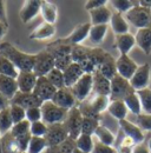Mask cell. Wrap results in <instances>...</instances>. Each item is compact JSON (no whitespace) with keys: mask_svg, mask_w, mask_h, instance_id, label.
<instances>
[{"mask_svg":"<svg viewBox=\"0 0 151 153\" xmlns=\"http://www.w3.org/2000/svg\"><path fill=\"white\" fill-rule=\"evenodd\" d=\"M75 153H84V152H80V151H79V150H76V151H75Z\"/></svg>","mask_w":151,"mask_h":153,"instance_id":"obj_61","label":"cell"},{"mask_svg":"<svg viewBox=\"0 0 151 153\" xmlns=\"http://www.w3.org/2000/svg\"><path fill=\"white\" fill-rule=\"evenodd\" d=\"M151 80V67L149 64H142L138 65L137 71L135 72V74L129 80L131 84L132 88L137 92L141 90H145L149 88Z\"/></svg>","mask_w":151,"mask_h":153,"instance_id":"obj_10","label":"cell"},{"mask_svg":"<svg viewBox=\"0 0 151 153\" xmlns=\"http://www.w3.org/2000/svg\"><path fill=\"white\" fill-rule=\"evenodd\" d=\"M93 135L97 138V141H99L102 144H105V145L113 146L114 143H116L114 134L111 132L110 128H108L106 126H103V125H99L97 127V130H96Z\"/></svg>","mask_w":151,"mask_h":153,"instance_id":"obj_32","label":"cell"},{"mask_svg":"<svg viewBox=\"0 0 151 153\" xmlns=\"http://www.w3.org/2000/svg\"><path fill=\"white\" fill-rule=\"evenodd\" d=\"M110 27L112 28L116 36L129 33V22L126 21L124 14L118 13L116 11L112 12V17L110 20Z\"/></svg>","mask_w":151,"mask_h":153,"instance_id":"obj_30","label":"cell"},{"mask_svg":"<svg viewBox=\"0 0 151 153\" xmlns=\"http://www.w3.org/2000/svg\"><path fill=\"white\" fill-rule=\"evenodd\" d=\"M26 120H28L31 124L43 120V113L40 107H33L26 110Z\"/></svg>","mask_w":151,"mask_h":153,"instance_id":"obj_49","label":"cell"},{"mask_svg":"<svg viewBox=\"0 0 151 153\" xmlns=\"http://www.w3.org/2000/svg\"><path fill=\"white\" fill-rule=\"evenodd\" d=\"M0 153H4V152H2V146H1V141H0Z\"/></svg>","mask_w":151,"mask_h":153,"instance_id":"obj_60","label":"cell"},{"mask_svg":"<svg viewBox=\"0 0 151 153\" xmlns=\"http://www.w3.org/2000/svg\"><path fill=\"white\" fill-rule=\"evenodd\" d=\"M0 74L2 76H12V78H16L19 74V70L4 56L0 54Z\"/></svg>","mask_w":151,"mask_h":153,"instance_id":"obj_36","label":"cell"},{"mask_svg":"<svg viewBox=\"0 0 151 153\" xmlns=\"http://www.w3.org/2000/svg\"><path fill=\"white\" fill-rule=\"evenodd\" d=\"M11 104H16V105L21 106L25 110H28V108H33V107H40L43 105V101L33 92H31V93L18 92L14 96V98L11 100Z\"/></svg>","mask_w":151,"mask_h":153,"instance_id":"obj_17","label":"cell"},{"mask_svg":"<svg viewBox=\"0 0 151 153\" xmlns=\"http://www.w3.org/2000/svg\"><path fill=\"white\" fill-rule=\"evenodd\" d=\"M124 17L126 21L137 30L151 27V10L141 6L139 1L126 14H124Z\"/></svg>","mask_w":151,"mask_h":153,"instance_id":"obj_4","label":"cell"},{"mask_svg":"<svg viewBox=\"0 0 151 153\" xmlns=\"http://www.w3.org/2000/svg\"><path fill=\"white\" fill-rule=\"evenodd\" d=\"M110 104V98L106 96H99V94H91V97L78 104V107L81 112L83 117L99 119L100 114L105 111H108Z\"/></svg>","mask_w":151,"mask_h":153,"instance_id":"obj_3","label":"cell"},{"mask_svg":"<svg viewBox=\"0 0 151 153\" xmlns=\"http://www.w3.org/2000/svg\"><path fill=\"white\" fill-rule=\"evenodd\" d=\"M0 54L7 58L18 68L19 72L33 71L36 56L20 51L11 42L4 41L0 44Z\"/></svg>","mask_w":151,"mask_h":153,"instance_id":"obj_2","label":"cell"},{"mask_svg":"<svg viewBox=\"0 0 151 153\" xmlns=\"http://www.w3.org/2000/svg\"><path fill=\"white\" fill-rule=\"evenodd\" d=\"M109 4L116 10V12L122 13V14H126L132 7H135L138 4V1H131V0H112Z\"/></svg>","mask_w":151,"mask_h":153,"instance_id":"obj_41","label":"cell"},{"mask_svg":"<svg viewBox=\"0 0 151 153\" xmlns=\"http://www.w3.org/2000/svg\"><path fill=\"white\" fill-rule=\"evenodd\" d=\"M44 153H49V152H47V150H46V151H45V152H44Z\"/></svg>","mask_w":151,"mask_h":153,"instance_id":"obj_62","label":"cell"},{"mask_svg":"<svg viewBox=\"0 0 151 153\" xmlns=\"http://www.w3.org/2000/svg\"><path fill=\"white\" fill-rule=\"evenodd\" d=\"M96 72L100 73L108 79H112L114 76H117V70H116V59H113L111 54L106 53L100 64L98 65Z\"/></svg>","mask_w":151,"mask_h":153,"instance_id":"obj_24","label":"cell"},{"mask_svg":"<svg viewBox=\"0 0 151 153\" xmlns=\"http://www.w3.org/2000/svg\"><path fill=\"white\" fill-rule=\"evenodd\" d=\"M138 65L135 62V60L129 57V54L126 56H119L116 59V70H117V74L128 80H130L132 76L135 74V72L137 71Z\"/></svg>","mask_w":151,"mask_h":153,"instance_id":"obj_12","label":"cell"},{"mask_svg":"<svg viewBox=\"0 0 151 153\" xmlns=\"http://www.w3.org/2000/svg\"><path fill=\"white\" fill-rule=\"evenodd\" d=\"M108 4H109V1H106V0H89L85 2V10L87 12H90V11L99 8L102 6H106Z\"/></svg>","mask_w":151,"mask_h":153,"instance_id":"obj_52","label":"cell"},{"mask_svg":"<svg viewBox=\"0 0 151 153\" xmlns=\"http://www.w3.org/2000/svg\"><path fill=\"white\" fill-rule=\"evenodd\" d=\"M137 125L142 131L151 132V114L141 113L139 115H137Z\"/></svg>","mask_w":151,"mask_h":153,"instance_id":"obj_48","label":"cell"},{"mask_svg":"<svg viewBox=\"0 0 151 153\" xmlns=\"http://www.w3.org/2000/svg\"><path fill=\"white\" fill-rule=\"evenodd\" d=\"M46 78L49 79V81L56 87L57 90H60V88H64L65 87V79H64V73L63 71L58 70V68H53Z\"/></svg>","mask_w":151,"mask_h":153,"instance_id":"obj_42","label":"cell"},{"mask_svg":"<svg viewBox=\"0 0 151 153\" xmlns=\"http://www.w3.org/2000/svg\"><path fill=\"white\" fill-rule=\"evenodd\" d=\"M106 112L111 115L113 119L119 121V120L126 119L129 110H128V107L123 100H114V101H110Z\"/></svg>","mask_w":151,"mask_h":153,"instance_id":"obj_31","label":"cell"},{"mask_svg":"<svg viewBox=\"0 0 151 153\" xmlns=\"http://www.w3.org/2000/svg\"><path fill=\"white\" fill-rule=\"evenodd\" d=\"M0 139H1V132H0Z\"/></svg>","mask_w":151,"mask_h":153,"instance_id":"obj_63","label":"cell"},{"mask_svg":"<svg viewBox=\"0 0 151 153\" xmlns=\"http://www.w3.org/2000/svg\"><path fill=\"white\" fill-rule=\"evenodd\" d=\"M136 92L132 88L131 84L128 79L120 76H114L111 79V92H110V101L114 100H124L129 94Z\"/></svg>","mask_w":151,"mask_h":153,"instance_id":"obj_6","label":"cell"},{"mask_svg":"<svg viewBox=\"0 0 151 153\" xmlns=\"http://www.w3.org/2000/svg\"><path fill=\"white\" fill-rule=\"evenodd\" d=\"M136 45V38L131 33L118 34L114 39V47L118 50L119 56H126Z\"/></svg>","mask_w":151,"mask_h":153,"instance_id":"obj_21","label":"cell"},{"mask_svg":"<svg viewBox=\"0 0 151 153\" xmlns=\"http://www.w3.org/2000/svg\"><path fill=\"white\" fill-rule=\"evenodd\" d=\"M34 59L33 73L39 76H46L56 66H55V57L46 50L38 52Z\"/></svg>","mask_w":151,"mask_h":153,"instance_id":"obj_7","label":"cell"},{"mask_svg":"<svg viewBox=\"0 0 151 153\" xmlns=\"http://www.w3.org/2000/svg\"><path fill=\"white\" fill-rule=\"evenodd\" d=\"M11 105V101L0 92V111H4L6 108H8Z\"/></svg>","mask_w":151,"mask_h":153,"instance_id":"obj_56","label":"cell"},{"mask_svg":"<svg viewBox=\"0 0 151 153\" xmlns=\"http://www.w3.org/2000/svg\"><path fill=\"white\" fill-rule=\"evenodd\" d=\"M108 30H109V25H92L89 33V39L91 44L93 45L102 44L108 33Z\"/></svg>","mask_w":151,"mask_h":153,"instance_id":"obj_33","label":"cell"},{"mask_svg":"<svg viewBox=\"0 0 151 153\" xmlns=\"http://www.w3.org/2000/svg\"><path fill=\"white\" fill-rule=\"evenodd\" d=\"M52 101L56 105H58L59 107H61L64 110H67V111H70L71 108H73L75 106L78 105L77 99L73 96L71 88H67V87L57 90V92L52 98Z\"/></svg>","mask_w":151,"mask_h":153,"instance_id":"obj_13","label":"cell"},{"mask_svg":"<svg viewBox=\"0 0 151 153\" xmlns=\"http://www.w3.org/2000/svg\"><path fill=\"white\" fill-rule=\"evenodd\" d=\"M13 125L14 124H13V120L11 118L10 108H6L4 111H0V132H1V135L11 132Z\"/></svg>","mask_w":151,"mask_h":153,"instance_id":"obj_40","label":"cell"},{"mask_svg":"<svg viewBox=\"0 0 151 153\" xmlns=\"http://www.w3.org/2000/svg\"><path fill=\"white\" fill-rule=\"evenodd\" d=\"M118 126H119L120 131L123 132V134L133 139L136 141V144L144 143L145 135H144L143 131L139 128V126L137 124H133L131 121L124 119V120H119L118 121Z\"/></svg>","mask_w":151,"mask_h":153,"instance_id":"obj_16","label":"cell"},{"mask_svg":"<svg viewBox=\"0 0 151 153\" xmlns=\"http://www.w3.org/2000/svg\"><path fill=\"white\" fill-rule=\"evenodd\" d=\"M91 22H85V24H80L78 26H76L75 30L71 32V34L67 38H64L69 44H71L72 46L80 45L86 38H89V33H90V28H91Z\"/></svg>","mask_w":151,"mask_h":153,"instance_id":"obj_19","label":"cell"},{"mask_svg":"<svg viewBox=\"0 0 151 153\" xmlns=\"http://www.w3.org/2000/svg\"><path fill=\"white\" fill-rule=\"evenodd\" d=\"M108 52L99 47H86L83 45H77L72 48V60L77 62L84 73L92 74L96 72L98 65L103 60Z\"/></svg>","mask_w":151,"mask_h":153,"instance_id":"obj_1","label":"cell"},{"mask_svg":"<svg viewBox=\"0 0 151 153\" xmlns=\"http://www.w3.org/2000/svg\"><path fill=\"white\" fill-rule=\"evenodd\" d=\"M93 76V91L92 94H99V96L110 97L111 92V80L102 76L98 72L92 73Z\"/></svg>","mask_w":151,"mask_h":153,"instance_id":"obj_23","label":"cell"},{"mask_svg":"<svg viewBox=\"0 0 151 153\" xmlns=\"http://www.w3.org/2000/svg\"><path fill=\"white\" fill-rule=\"evenodd\" d=\"M81 123H83V114L77 105L67 112L66 119L63 123L71 139L76 140L81 134Z\"/></svg>","mask_w":151,"mask_h":153,"instance_id":"obj_8","label":"cell"},{"mask_svg":"<svg viewBox=\"0 0 151 153\" xmlns=\"http://www.w3.org/2000/svg\"><path fill=\"white\" fill-rule=\"evenodd\" d=\"M77 150L76 147V140L69 138L65 141H63L61 144L53 146V147H49L47 152L49 153H75Z\"/></svg>","mask_w":151,"mask_h":153,"instance_id":"obj_38","label":"cell"},{"mask_svg":"<svg viewBox=\"0 0 151 153\" xmlns=\"http://www.w3.org/2000/svg\"><path fill=\"white\" fill-rule=\"evenodd\" d=\"M56 34L55 25H50L47 22H41L30 33L28 38L32 40H46L52 38Z\"/></svg>","mask_w":151,"mask_h":153,"instance_id":"obj_27","label":"cell"},{"mask_svg":"<svg viewBox=\"0 0 151 153\" xmlns=\"http://www.w3.org/2000/svg\"><path fill=\"white\" fill-rule=\"evenodd\" d=\"M136 93L141 100L142 110L144 111V113L151 114V88L141 90V91H137Z\"/></svg>","mask_w":151,"mask_h":153,"instance_id":"obj_44","label":"cell"},{"mask_svg":"<svg viewBox=\"0 0 151 153\" xmlns=\"http://www.w3.org/2000/svg\"><path fill=\"white\" fill-rule=\"evenodd\" d=\"M47 149L49 146L44 137H32L27 149V153H44Z\"/></svg>","mask_w":151,"mask_h":153,"instance_id":"obj_39","label":"cell"},{"mask_svg":"<svg viewBox=\"0 0 151 153\" xmlns=\"http://www.w3.org/2000/svg\"><path fill=\"white\" fill-rule=\"evenodd\" d=\"M43 113V121L46 125H55V124H63L66 119L67 110H64L56 105L52 100L44 101L40 106Z\"/></svg>","mask_w":151,"mask_h":153,"instance_id":"obj_5","label":"cell"},{"mask_svg":"<svg viewBox=\"0 0 151 153\" xmlns=\"http://www.w3.org/2000/svg\"><path fill=\"white\" fill-rule=\"evenodd\" d=\"M122 133H123V132H122ZM136 145H137L136 141H135L133 139H131L130 137H126V135H123V138L119 140V144H118V146L124 147V149H129V150H132Z\"/></svg>","mask_w":151,"mask_h":153,"instance_id":"obj_53","label":"cell"},{"mask_svg":"<svg viewBox=\"0 0 151 153\" xmlns=\"http://www.w3.org/2000/svg\"><path fill=\"white\" fill-rule=\"evenodd\" d=\"M136 45L147 54H151V27L149 28H142L137 30V33L135 34Z\"/></svg>","mask_w":151,"mask_h":153,"instance_id":"obj_28","label":"cell"},{"mask_svg":"<svg viewBox=\"0 0 151 153\" xmlns=\"http://www.w3.org/2000/svg\"><path fill=\"white\" fill-rule=\"evenodd\" d=\"M1 146L4 153H21L18 147V144L16 141V138L11 134V132L1 135Z\"/></svg>","mask_w":151,"mask_h":153,"instance_id":"obj_34","label":"cell"},{"mask_svg":"<svg viewBox=\"0 0 151 153\" xmlns=\"http://www.w3.org/2000/svg\"><path fill=\"white\" fill-rule=\"evenodd\" d=\"M0 92L11 101L19 92L17 79L0 74Z\"/></svg>","mask_w":151,"mask_h":153,"instance_id":"obj_22","label":"cell"},{"mask_svg":"<svg viewBox=\"0 0 151 153\" xmlns=\"http://www.w3.org/2000/svg\"><path fill=\"white\" fill-rule=\"evenodd\" d=\"M63 73H64V79H65V87L67 88H71L72 86H75L78 82V80L85 74L81 67L77 62H72Z\"/></svg>","mask_w":151,"mask_h":153,"instance_id":"obj_26","label":"cell"},{"mask_svg":"<svg viewBox=\"0 0 151 153\" xmlns=\"http://www.w3.org/2000/svg\"><path fill=\"white\" fill-rule=\"evenodd\" d=\"M25 153H27V152H25Z\"/></svg>","mask_w":151,"mask_h":153,"instance_id":"obj_64","label":"cell"},{"mask_svg":"<svg viewBox=\"0 0 151 153\" xmlns=\"http://www.w3.org/2000/svg\"><path fill=\"white\" fill-rule=\"evenodd\" d=\"M92 153H117V150L114 146L105 145L99 141H94V147Z\"/></svg>","mask_w":151,"mask_h":153,"instance_id":"obj_51","label":"cell"},{"mask_svg":"<svg viewBox=\"0 0 151 153\" xmlns=\"http://www.w3.org/2000/svg\"><path fill=\"white\" fill-rule=\"evenodd\" d=\"M72 48H73V46L71 44H69L65 39H58L53 42H50L45 50L49 51L56 59V58L70 56L72 53Z\"/></svg>","mask_w":151,"mask_h":153,"instance_id":"obj_20","label":"cell"},{"mask_svg":"<svg viewBox=\"0 0 151 153\" xmlns=\"http://www.w3.org/2000/svg\"><path fill=\"white\" fill-rule=\"evenodd\" d=\"M147 146H148V149H149V151H150L151 153V138L148 140V143H147Z\"/></svg>","mask_w":151,"mask_h":153,"instance_id":"obj_59","label":"cell"},{"mask_svg":"<svg viewBox=\"0 0 151 153\" xmlns=\"http://www.w3.org/2000/svg\"><path fill=\"white\" fill-rule=\"evenodd\" d=\"M40 14L44 22H47L50 25H55L58 18V7L55 2L51 1H41V7H40Z\"/></svg>","mask_w":151,"mask_h":153,"instance_id":"obj_29","label":"cell"},{"mask_svg":"<svg viewBox=\"0 0 151 153\" xmlns=\"http://www.w3.org/2000/svg\"><path fill=\"white\" fill-rule=\"evenodd\" d=\"M91 25H109L112 17V12L108 6H102L89 12Z\"/></svg>","mask_w":151,"mask_h":153,"instance_id":"obj_25","label":"cell"},{"mask_svg":"<svg viewBox=\"0 0 151 153\" xmlns=\"http://www.w3.org/2000/svg\"><path fill=\"white\" fill-rule=\"evenodd\" d=\"M49 130V125H46L43 120L36 121L31 124V128H30V133L32 137H45Z\"/></svg>","mask_w":151,"mask_h":153,"instance_id":"obj_47","label":"cell"},{"mask_svg":"<svg viewBox=\"0 0 151 153\" xmlns=\"http://www.w3.org/2000/svg\"><path fill=\"white\" fill-rule=\"evenodd\" d=\"M30 128H31V123L28 120H22L18 124L13 125L12 130H11V134L14 137V138H18L20 135H24V134L30 133Z\"/></svg>","mask_w":151,"mask_h":153,"instance_id":"obj_46","label":"cell"},{"mask_svg":"<svg viewBox=\"0 0 151 153\" xmlns=\"http://www.w3.org/2000/svg\"><path fill=\"white\" fill-rule=\"evenodd\" d=\"M44 138L46 139L47 146L53 147V146L61 144L70 137H69V133H67L64 124H55V125H49L47 133Z\"/></svg>","mask_w":151,"mask_h":153,"instance_id":"obj_11","label":"cell"},{"mask_svg":"<svg viewBox=\"0 0 151 153\" xmlns=\"http://www.w3.org/2000/svg\"><path fill=\"white\" fill-rule=\"evenodd\" d=\"M57 92V88L49 81L46 76H39L36 84V87L33 90V93L44 102L52 100V98Z\"/></svg>","mask_w":151,"mask_h":153,"instance_id":"obj_14","label":"cell"},{"mask_svg":"<svg viewBox=\"0 0 151 153\" xmlns=\"http://www.w3.org/2000/svg\"><path fill=\"white\" fill-rule=\"evenodd\" d=\"M8 108H10L11 118H12V120H13V124H14V125L26 119V110H25V108H22L21 106L16 105V104H11Z\"/></svg>","mask_w":151,"mask_h":153,"instance_id":"obj_45","label":"cell"},{"mask_svg":"<svg viewBox=\"0 0 151 153\" xmlns=\"http://www.w3.org/2000/svg\"><path fill=\"white\" fill-rule=\"evenodd\" d=\"M7 30H8V26L0 21V39H2L5 37V34L7 33Z\"/></svg>","mask_w":151,"mask_h":153,"instance_id":"obj_57","label":"cell"},{"mask_svg":"<svg viewBox=\"0 0 151 153\" xmlns=\"http://www.w3.org/2000/svg\"><path fill=\"white\" fill-rule=\"evenodd\" d=\"M0 21L8 26V19L6 14V2L0 0Z\"/></svg>","mask_w":151,"mask_h":153,"instance_id":"obj_54","label":"cell"},{"mask_svg":"<svg viewBox=\"0 0 151 153\" xmlns=\"http://www.w3.org/2000/svg\"><path fill=\"white\" fill-rule=\"evenodd\" d=\"M41 1L39 0H26L22 2V6L19 11L20 20L24 24H28L33 18H36L40 13Z\"/></svg>","mask_w":151,"mask_h":153,"instance_id":"obj_15","label":"cell"},{"mask_svg":"<svg viewBox=\"0 0 151 153\" xmlns=\"http://www.w3.org/2000/svg\"><path fill=\"white\" fill-rule=\"evenodd\" d=\"M99 119L94 118H87L83 117V123H81V134H87V135H93L97 127L99 126Z\"/></svg>","mask_w":151,"mask_h":153,"instance_id":"obj_43","label":"cell"},{"mask_svg":"<svg viewBox=\"0 0 151 153\" xmlns=\"http://www.w3.org/2000/svg\"><path fill=\"white\" fill-rule=\"evenodd\" d=\"M123 101L125 102V105H126L129 112H131L132 114L139 115L142 113V111H143V110H142V104H141V100H139V98H138L136 92L129 94Z\"/></svg>","mask_w":151,"mask_h":153,"instance_id":"obj_37","label":"cell"},{"mask_svg":"<svg viewBox=\"0 0 151 153\" xmlns=\"http://www.w3.org/2000/svg\"><path fill=\"white\" fill-rule=\"evenodd\" d=\"M71 91H72L73 96L76 97L78 104L87 100L91 97L92 91H93V76H92V74L85 73L78 80V82L75 86L71 87Z\"/></svg>","mask_w":151,"mask_h":153,"instance_id":"obj_9","label":"cell"},{"mask_svg":"<svg viewBox=\"0 0 151 153\" xmlns=\"http://www.w3.org/2000/svg\"><path fill=\"white\" fill-rule=\"evenodd\" d=\"M139 5L143 6V7H147V8H150L151 10V0H141V1H139Z\"/></svg>","mask_w":151,"mask_h":153,"instance_id":"obj_58","label":"cell"},{"mask_svg":"<svg viewBox=\"0 0 151 153\" xmlns=\"http://www.w3.org/2000/svg\"><path fill=\"white\" fill-rule=\"evenodd\" d=\"M132 153H150L147 144L144 143H141V144H137L133 149H132Z\"/></svg>","mask_w":151,"mask_h":153,"instance_id":"obj_55","label":"cell"},{"mask_svg":"<svg viewBox=\"0 0 151 153\" xmlns=\"http://www.w3.org/2000/svg\"><path fill=\"white\" fill-rule=\"evenodd\" d=\"M76 147L80 152L84 153H92L94 147V141L92 139V135L87 134H80L76 139Z\"/></svg>","mask_w":151,"mask_h":153,"instance_id":"obj_35","label":"cell"},{"mask_svg":"<svg viewBox=\"0 0 151 153\" xmlns=\"http://www.w3.org/2000/svg\"><path fill=\"white\" fill-rule=\"evenodd\" d=\"M31 138H32L31 133L24 134V135H20L18 138H16V141H17V144H18V147L21 153L27 152V149H28Z\"/></svg>","mask_w":151,"mask_h":153,"instance_id":"obj_50","label":"cell"},{"mask_svg":"<svg viewBox=\"0 0 151 153\" xmlns=\"http://www.w3.org/2000/svg\"><path fill=\"white\" fill-rule=\"evenodd\" d=\"M38 76L33 73V71H25V72H19L17 76V82H18L19 92L24 93H31L33 92L36 84H37Z\"/></svg>","mask_w":151,"mask_h":153,"instance_id":"obj_18","label":"cell"}]
</instances>
